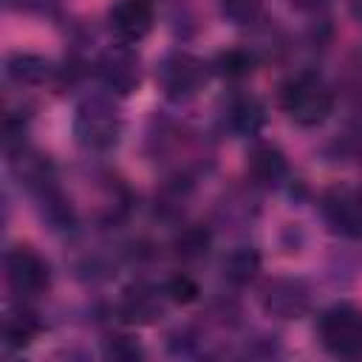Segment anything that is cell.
<instances>
[{
  "mask_svg": "<svg viewBox=\"0 0 362 362\" xmlns=\"http://www.w3.org/2000/svg\"><path fill=\"white\" fill-rule=\"evenodd\" d=\"M269 311L280 314V317H294L297 311L305 308V297L297 294L294 286H286V291H280V286H274V291L269 288V300H266Z\"/></svg>",
  "mask_w": 362,
  "mask_h": 362,
  "instance_id": "cell-7",
  "label": "cell"
},
{
  "mask_svg": "<svg viewBox=\"0 0 362 362\" xmlns=\"http://www.w3.org/2000/svg\"><path fill=\"white\" fill-rule=\"evenodd\" d=\"M322 345L334 356H359L362 354V311L342 303L322 314L320 320Z\"/></svg>",
  "mask_w": 362,
  "mask_h": 362,
  "instance_id": "cell-2",
  "label": "cell"
},
{
  "mask_svg": "<svg viewBox=\"0 0 362 362\" xmlns=\"http://www.w3.org/2000/svg\"><path fill=\"white\" fill-rule=\"evenodd\" d=\"M110 25L113 31L127 40V42H136L141 40L150 25H153V8L147 0H122L113 11H110Z\"/></svg>",
  "mask_w": 362,
  "mask_h": 362,
  "instance_id": "cell-4",
  "label": "cell"
},
{
  "mask_svg": "<svg viewBox=\"0 0 362 362\" xmlns=\"http://www.w3.org/2000/svg\"><path fill=\"white\" fill-rule=\"evenodd\" d=\"M167 294H170L175 303H189V300H195L198 286H195L192 277H187V274H175V277L170 280V286H167Z\"/></svg>",
  "mask_w": 362,
  "mask_h": 362,
  "instance_id": "cell-13",
  "label": "cell"
},
{
  "mask_svg": "<svg viewBox=\"0 0 362 362\" xmlns=\"http://www.w3.org/2000/svg\"><path fill=\"white\" fill-rule=\"evenodd\" d=\"M221 65H223V74L238 76V74H243V71L249 68V59H246L240 51H229V54L221 57Z\"/></svg>",
  "mask_w": 362,
  "mask_h": 362,
  "instance_id": "cell-14",
  "label": "cell"
},
{
  "mask_svg": "<svg viewBox=\"0 0 362 362\" xmlns=\"http://www.w3.org/2000/svg\"><path fill=\"white\" fill-rule=\"evenodd\" d=\"M156 311H158V303L150 297V294H127V300H124V314H127V320H139V322H147V320H153L156 317Z\"/></svg>",
  "mask_w": 362,
  "mask_h": 362,
  "instance_id": "cell-12",
  "label": "cell"
},
{
  "mask_svg": "<svg viewBox=\"0 0 362 362\" xmlns=\"http://www.w3.org/2000/svg\"><path fill=\"white\" fill-rule=\"evenodd\" d=\"M331 90L311 74H297L280 88V107L297 122V124H320L331 113Z\"/></svg>",
  "mask_w": 362,
  "mask_h": 362,
  "instance_id": "cell-1",
  "label": "cell"
},
{
  "mask_svg": "<svg viewBox=\"0 0 362 362\" xmlns=\"http://www.w3.org/2000/svg\"><path fill=\"white\" fill-rule=\"evenodd\" d=\"M351 11L356 20H362V0H351Z\"/></svg>",
  "mask_w": 362,
  "mask_h": 362,
  "instance_id": "cell-15",
  "label": "cell"
},
{
  "mask_svg": "<svg viewBox=\"0 0 362 362\" xmlns=\"http://www.w3.org/2000/svg\"><path fill=\"white\" fill-rule=\"evenodd\" d=\"M206 246H209V235H206L201 226L184 229V232L178 235V240H175V249H178V255H184V257H198V255L206 252Z\"/></svg>",
  "mask_w": 362,
  "mask_h": 362,
  "instance_id": "cell-11",
  "label": "cell"
},
{
  "mask_svg": "<svg viewBox=\"0 0 362 362\" xmlns=\"http://www.w3.org/2000/svg\"><path fill=\"white\" fill-rule=\"evenodd\" d=\"M249 170L257 181H277L283 173H286V158L277 147H257L252 156H249Z\"/></svg>",
  "mask_w": 362,
  "mask_h": 362,
  "instance_id": "cell-6",
  "label": "cell"
},
{
  "mask_svg": "<svg viewBox=\"0 0 362 362\" xmlns=\"http://www.w3.org/2000/svg\"><path fill=\"white\" fill-rule=\"evenodd\" d=\"M257 272V255L243 249V252H235L229 260H226V274L235 280V283H246L252 280Z\"/></svg>",
  "mask_w": 362,
  "mask_h": 362,
  "instance_id": "cell-10",
  "label": "cell"
},
{
  "mask_svg": "<svg viewBox=\"0 0 362 362\" xmlns=\"http://www.w3.org/2000/svg\"><path fill=\"white\" fill-rule=\"evenodd\" d=\"M37 331H40V325H37V320L31 314H14L6 322V339H8V345H28Z\"/></svg>",
  "mask_w": 362,
  "mask_h": 362,
  "instance_id": "cell-9",
  "label": "cell"
},
{
  "mask_svg": "<svg viewBox=\"0 0 362 362\" xmlns=\"http://www.w3.org/2000/svg\"><path fill=\"white\" fill-rule=\"evenodd\" d=\"M195 79H198V74H195V62H189L187 57L173 59V62L167 65V71H164V82H167V88H170V90L192 88V85H195Z\"/></svg>",
  "mask_w": 362,
  "mask_h": 362,
  "instance_id": "cell-8",
  "label": "cell"
},
{
  "mask_svg": "<svg viewBox=\"0 0 362 362\" xmlns=\"http://www.w3.org/2000/svg\"><path fill=\"white\" fill-rule=\"evenodd\" d=\"M325 212L337 223V229L348 235H362V195L351 189H334L325 198Z\"/></svg>",
  "mask_w": 362,
  "mask_h": 362,
  "instance_id": "cell-5",
  "label": "cell"
},
{
  "mask_svg": "<svg viewBox=\"0 0 362 362\" xmlns=\"http://www.w3.org/2000/svg\"><path fill=\"white\" fill-rule=\"evenodd\" d=\"M6 269H8L11 288L20 291V294H40L48 286V266H45V260L37 252L25 249V246H17L14 252H8Z\"/></svg>",
  "mask_w": 362,
  "mask_h": 362,
  "instance_id": "cell-3",
  "label": "cell"
}]
</instances>
